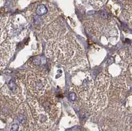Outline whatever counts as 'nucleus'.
<instances>
[{
  "label": "nucleus",
  "instance_id": "f257e3e1",
  "mask_svg": "<svg viewBox=\"0 0 132 131\" xmlns=\"http://www.w3.org/2000/svg\"><path fill=\"white\" fill-rule=\"evenodd\" d=\"M46 42V54L54 63L61 65L71 72L87 65L83 49L75 36L67 30Z\"/></svg>",
  "mask_w": 132,
  "mask_h": 131
},
{
  "label": "nucleus",
  "instance_id": "f03ea898",
  "mask_svg": "<svg viewBox=\"0 0 132 131\" xmlns=\"http://www.w3.org/2000/svg\"><path fill=\"white\" fill-rule=\"evenodd\" d=\"M27 14L33 27L42 31L49 24L57 19L59 12L52 3L48 1H39L30 5Z\"/></svg>",
  "mask_w": 132,
  "mask_h": 131
},
{
  "label": "nucleus",
  "instance_id": "7ed1b4c3",
  "mask_svg": "<svg viewBox=\"0 0 132 131\" xmlns=\"http://www.w3.org/2000/svg\"><path fill=\"white\" fill-rule=\"evenodd\" d=\"M116 24L113 19L105 13L85 22V26L91 36L96 38L104 36L108 41H112L113 38L117 40L118 32Z\"/></svg>",
  "mask_w": 132,
  "mask_h": 131
},
{
  "label": "nucleus",
  "instance_id": "20e7f679",
  "mask_svg": "<svg viewBox=\"0 0 132 131\" xmlns=\"http://www.w3.org/2000/svg\"><path fill=\"white\" fill-rule=\"evenodd\" d=\"M23 82L31 95L36 97L42 96L48 92L50 87L47 73L44 70L31 69L21 74Z\"/></svg>",
  "mask_w": 132,
  "mask_h": 131
},
{
  "label": "nucleus",
  "instance_id": "39448f33",
  "mask_svg": "<svg viewBox=\"0 0 132 131\" xmlns=\"http://www.w3.org/2000/svg\"><path fill=\"white\" fill-rule=\"evenodd\" d=\"M111 85V77L106 72L97 76L91 95L86 104L94 111H99L106 107L108 102V92Z\"/></svg>",
  "mask_w": 132,
  "mask_h": 131
},
{
  "label": "nucleus",
  "instance_id": "423d86ee",
  "mask_svg": "<svg viewBox=\"0 0 132 131\" xmlns=\"http://www.w3.org/2000/svg\"><path fill=\"white\" fill-rule=\"evenodd\" d=\"M71 88L74 90L79 95L82 101L87 103L92 94L94 87V82L90 75L87 72H77L73 78Z\"/></svg>",
  "mask_w": 132,
  "mask_h": 131
},
{
  "label": "nucleus",
  "instance_id": "0eeeda50",
  "mask_svg": "<svg viewBox=\"0 0 132 131\" xmlns=\"http://www.w3.org/2000/svg\"><path fill=\"white\" fill-rule=\"evenodd\" d=\"M26 88L25 84L19 78H12L2 86L1 95L20 104L26 100Z\"/></svg>",
  "mask_w": 132,
  "mask_h": 131
},
{
  "label": "nucleus",
  "instance_id": "6e6552de",
  "mask_svg": "<svg viewBox=\"0 0 132 131\" xmlns=\"http://www.w3.org/2000/svg\"><path fill=\"white\" fill-rule=\"evenodd\" d=\"M14 42L10 40H5L1 44V70L5 67L7 63L15 51Z\"/></svg>",
  "mask_w": 132,
  "mask_h": 131
},
{
  "label": "nucleus",
  "instance_id": "1a4fd4ad",
  "mask_svg": "<svg viewBox=\"0 0 132 131\" xmlns=\"http://www.w3.org/2000/svg\"><path fill=\"white\" fill-rule=\"evenodd\" d=\"M36 98H38V102L45 111L51 113L57 111L58 102L54 94L46 92L43 95Z\"/></svg>",
  "mask_w": 132,
  "mask_h": 131
},
{
  "label": "nucleus",
  "instance_id": "9d476101",
  "mask_svg": "<svg viewBox=\"0 0 132 131\" xmlns=\"http://www.w3.org/2000/svg\"><path fill=\"white\" fill-rule=\"evenodd\" d=\"M124 15L128 23L132 24V0L126 1Z\"/></svg>",
  "mask_w": 132,
  "mask_h": 131
},
{
  "label": "nucleus",
  "instance_id": "9b49d317",
  "mask_svg": "<svg viewBox=\"0 0 132 131\" xmlns=\"http://www.w3.org/2000/svg\"><path fill=\"white\" fill-rule=\"evenodd\" d=\"M83 1L88 5H90L93 8L99 9L104 5L107 0H83Z\"/></svg>",
  "mask_w": 132,
  "mask_h": 131
},
{
  "label": "nucleus",
  "instance_id": "f8f14e48",
  "mask_svg": "<svg viewBox=\"0 0 132 131\" xmlns=\"http://www.w3.org/2000/svg\"><path fill=\"white\" fill-rule=\"evenodd\" d=\"M19 125L17 123H14L11 125L10 129V131H19Z\"/></svg>",
  "mask_w": 132,
  "mask_h": 131
},
{
  "label": "nucleus",
  "instance_id": "ddd939ff",
  "mask_svg": "<svg viewBox=\"0 0 132 131\" xmlns=\"http://www.w3.org/2000/svg\"><path fill=\"white\" fill-rule=\"evenodd\" d=\"M130 120H131V123H132V116L131 117V118H130Z\"/></svg>",
  "mask_w": 132,
  "mask_h": 131
},
{
  "label": "nucleus",
  "instance_id": "4468645a",
  "mask_svg": "<svg viewBox=\"0 0 132 131\" xmlns=\"http://www.w3.org/2000/svg\"><path fill=\"white\" fill-rule=\"evenodd\" d=\"M3 1H5V0H1V3L3 2Z\"/></svg>",
  "mask_w": 132,
  "mask_h": 131
}]
</instances>
